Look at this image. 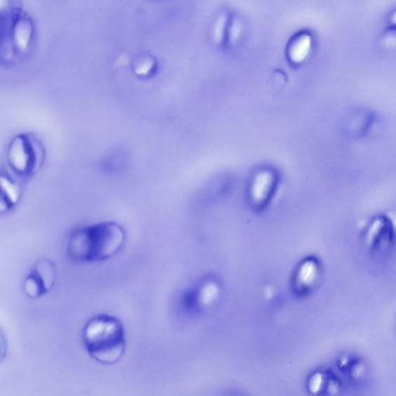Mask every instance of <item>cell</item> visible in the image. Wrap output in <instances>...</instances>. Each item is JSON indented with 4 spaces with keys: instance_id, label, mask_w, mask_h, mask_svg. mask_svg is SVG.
Instances as JSON below:
<instances>
[{
    "instance_id": "1",
    "label": "cell",
    "mask_w": 396,
    "mask_h": 396,
    "mask_svg": "<svg viewBox=\"0 0 396 396\" xmlns=\"http://www.w3.org/2000/svg\"><path fill=\"white\" fill-rule=\"evenodd\" d=\"M125 241L124 227L106 220L74 230L67 240V253L76 262L100 263L115 256Z\"/></svg>"
},
{
    "instance_id": "8",
    "label": "cell",
    "mask_w": 396,
    "mask_h": 396,
    "mask_svg": "<svg viewBox=\"0 0 396 396\" xmlns=\"http://www.w3.org/2000/svg\"><path fill=\"white\" fill-rule=\"evenodd\" d=\"M324 376L321 373H317L313 377H312L310 383V390L313 393H317L322 390L324 386Z\"/></svg>"
},
{
    "instance_id": "6",
    "label": "cell",
    "mask_w": 396,
    "mask_h": 396,
    "mask_svg": "<svg viewBox=\"0 0 396 396\" xmlns=\"http://www.w3.org/2000/svg\"><path fill=\"white\" fill-rule=\"evenodd\" d=\"M22 197V190L17 182L7 176L1 178V212H8L17 206Z\"/></svg>"
},
{
    "instance_id": "4",
    "label": "cell",
    "mask_w": 396,
    "mask_h": 396,
    "mask_svg": "<svg viewBox=\"0 0 396 396\" xmlns=\"http://www.w3.org/2000/svg\"><path fill=\"white\" fill-rule=\"evenodd\" d=\"M28 142L14 143L8 154V164L11 170L21 178L32 176L41 166V159Z\"/></svg>"
},
{
    "instance_id": "3",
    "label": "cell",
    "mask_w": 396,
    "mask_h": 396,
    "mask_svg": "<svg viewBox=\"0 0 396 396\" xmlns=\"http://www.w3.org/2000/svg\"><path fill=\"white\" fill-rule=\"evenodd\" d=\"M57 266L49 258L38 260L25 279L24 292L29 299H39L51 292L57 282Z\"/></svg>"
},
{
    "instance_id": "7",
    "label": "cell",
    "mask_w": 396,
    "mask_h": 396,
    "mask_svg": "<svg viewBox=\"0 0 396 396\" xmlns=\"http://www.w3.org/2000/svg\"><path fill=\"white\" fill-rule=\"evenodd\" d=\"M310 39L307 35L296 37L289 44L288 55L293 62L300 63L308 55Z\"/></svg>"
},
{
    "instance_id": "2",
    "label": "cell",
    "mask_w": 396,
    "mask_h": 396,
    "mask_svg": "<svg viewBox=\"0 0 396 396\" xmlns=\"http://www.w3.org/2000/svg\"><path fill=\"white\" fill-rule=\"evenodd\" d=\"M82 339L88 355L103 364L117 363L125 353L126 339L124 324L110 315L91 317L84 326Z\"/></svg>"
},
{
    "instance_id": "5",
    "label": "cell",
    "mask_w": 396,
    "mask_h": 396,
    "mask_svg": "<svg viewBox=\"0 0 396 396\" xmlns=\"http://www.w3.org/2000/svg\"><path fill=\"white\" fill-rule=\"evenodd\" d=\"M394 225L391 219L380 216L371 220L365 233V241L372 253H383L395 242Z\"/></svg>"
}]
</instances>
